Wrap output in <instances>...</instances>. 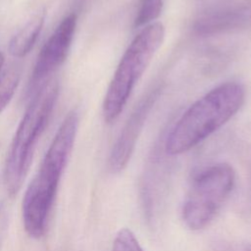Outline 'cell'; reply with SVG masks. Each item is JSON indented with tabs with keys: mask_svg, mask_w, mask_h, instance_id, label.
Returning <instances> with one entry per match:
<instances>
[{
	"mask_svg": "<svg viewBox=\"0 0 251 251\" xmlns=\"http://www.w3.org/2000/svg\"><path fill=\"white\" fill-rule=\"evenodd\" d=\"M77 126V113L71 111L59 126L36 175L25 190L22 217L25 230L32 238L38 239L45 233L48 215L72 153Z\"/></svg>",
	"mask_w": 251,
	"mask_h": 251,
	"instance_id": "6da1fadb",
	"label": "cell"
},
{
	"mask_svg": "<svg viewBox=\"0 0 251 251\" xmlns=\"http://www.w3.org/2000/svg\"><path fill=\"white\" fill-rule=\"evenodd\" d=\"M245 89L236 81L218 85L194 102L172 128L166 151L178 155L189 151L226 124L242 107Z\"/></svg>",
	"mask_w": 251,
	"mask_h": 251,
	"instance_id": "7a4b0ae2",
	"label": "cell"
},
{
	"mask_svg": "<svg viewBox=\"0 0 251 251\" xmlns=\"http://www.w3.org/2000/svg\"><path fill=\"white\" fill-rule=\"evenodd\" d=\"M59 94V82L45 81L30 100L7 153L3 179L7 192L15 195L27 175L36 145L51 118Z\"/></svg>",
	"mask_w": 251,
	"mask_h": 251,
	"instance_id": "3957f363",
	"label": "cell"
},
{
	"mask_svg": "<svg viewBox=\"0 0 251 251\" xmlns=\"http://www.w3.org/2000/svg\"><path fill=\"white\" fill-rule=\"evenodd\" d=\"M164 38L165 26L156 22L146 25L130 42L121 58L104 98L103 115L107 123H112L122 113L132 89Z\"/></svg>",
	"mask_w": 251,
	"mask_h": 251,
	"instance_id": "277c9868",
	"label": "cell"
},
{
	"mask_svg": "<svg viewBox=\"0 0 251 251\" xmlns=\"http://www.w3.org/2000/svg\"><path fill=\"white\" fill-rule=\"evenodd\" d=\"M234 180L235 173L226 163L201 172L192 182L182 205L185 226L192 230L208 226L231 192Z\"/></svg>",
	"mask_w": 251,
	"mask_h": 251,
	"instance_id": "5b68a950",
	"label": "cell"
},
{
	"mask_svg": "<svg viewBox=\"0 0 251 251\" xmlns=\"http://www.w3.org/2000/svg\"><path fill=\"white\" fill-rule=\"evenodd\" d=\"M77 18L75 13L66 16L49 36L41 48L29 82L30 91L45 82L57 68H59L66 60L75 31Z\"/></svg>",
	"mask_w": 251,
	"mask_h": 251,
	"instance_id": "8992f818",
	"label": "cell"
},
{
	"mask_svg": "<svg viewBox=\"0 0 251 251\" xmlns=\"http://www.w3.org/2000/svg\"><path fill=\"white\" fill-rule=\"evenodd\" d=\"M160 92V87H154L135 106L111 151L109 167L112 172L119 173L126 167L140 131Z\"/></svg>",
	"mask_w": 251,
	"mask_h": 251,
	"instance_id": "52a82bcc",
	"label": "cell"
},
{
	"mask_svg": "<svg viewBox=\"0 0 251 251\" xmlns=\"http://www.w3.org/2000/svg\"><path fill=\"white\" fill-rule=\"evenodd\" d=\"M45 14L43 12L32 16L16 34L9 43V52L18 58L25 56L35 44L44 25Z\"/></svg>",
	"mask_w": 251,
	"mask_h": 251,
	"instance_id": "ba28073f",
	"label": "cell"
},
{
	"mask_svg": "<svg viewBox=\"0 0 251 251\" xmlns=\"http://www.w3.org/2000/svg\"><path fill=\"white\" fill-rule=\"evenodd\" d=\"M21 78V69L12 65L0 75V114L13 98Z\"/></svg>",
	"mask_w": 251,
	"mask_h": 251,
	"instance_id": "9c48e42d",
	"label": "cell"
},
{
	"mask_svg": "<svg viewBox=\"0 0 251 251\" xmlns=\"http://www.w3.org/2000/svg\"><path fill=\"white\" fill-rule=\"evenodd\" d=\"M163 1L164 0H141L133 22L134 27L152 24L161 14Z\"/></svg>",
	"mask_w": 251,
	"mask_h": 251,
	"instance_id": "30bf717a",
	"label": "cell"
},
{
	"mask_svg": "<svg viewBox=\"0 0 251 251\" xmlns=\"http://www.w3.org/2000/svg\"><path fill=\"white\" fill-rule=\"evenodd\" d=\"M112 251H144L134 233L128 228L118 231L113 241Z\"/></svg>",
	"mask_w": 251,
	"mask_h": 251,
	"instance_id": "8fae6325",
	"label": "cell"
},
{
	"mask_svg": "<svg viewBox=\"0 0 251 251\" xmlns=\"http://www.w3.org/2000/svg\"><path fill=\"white\" fill-rule=\"evenodd\" d=\"M4 60H5L4 55L0 52V70H1V68H2V66H3V64H4Z\"/></svg>",
	"mask_w": 251,
	"mask_h": 251,
	"instance_id": "7c38bea8",
	"label": "cell"
}]
</instances>
